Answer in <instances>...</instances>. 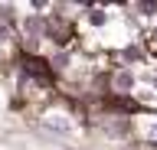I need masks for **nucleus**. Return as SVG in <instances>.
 Listing matches in <instances>:
<instances>
[{"label":"nucleus","mask_w":157,"mask_h":150,"mask_svg":"<svg viewBox=\"0 0 157 150\" xmlns=\"http://www.w3.org/2000/svg\"><path fill=\"white\" fill-rule=\"evenodd\" d=\"M131 82H134V79H131V75H128V72H124V75H118V88H128V85H131Z\"/></svg>","instance_id":"nucleus-1"}]
</instances>
